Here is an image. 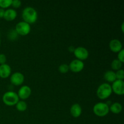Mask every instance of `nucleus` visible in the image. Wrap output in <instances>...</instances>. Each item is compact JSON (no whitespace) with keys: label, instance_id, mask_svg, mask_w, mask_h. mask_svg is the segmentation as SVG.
I'll list each match as a JSON object with an SVG mask.
<instances>
[{"label":"nucleus","instance_id":"obj_1","mask_svg":"<svg viewBox=\"0 0 124 124\" xmlns=\"http://www.w3.org/2000/svg\"><path fill=\"white\" fill-rule=\"evenodd\" d=\"M22 17L24 19V21L29 24H32V23H35L37 20V11L32 7H27L23 10V13H22Z\"/></svg>","mask_w":124,"mask_h":124},{"label":"nucleus","instance_id":"obj_2","mask_svg":"<svg viewBox=\"0 0 124 124\" xmlns=\"http://www.w3.org/2000/svg\"><path fill=\"white\" fill-rule=\"evenodd\" d=\"M111 86L108 83H103L97 89V96L101 99H105L108 98L112 93Z\"/></svg>","mask_w":124,"mask_h":124},{"label":"nucleus","instance_id":"obj_3","mask_svg":"<svg viewBox=\"0 0 124 124\" xmlns=\"http://www.w3.org/2000/svg\"><path fill=\"white\" fill-rule=\"evenodd\" d=\"M19 97L16 92L8 91L6 92L2 96V101L6 105L12 106L16 104L19 101Z\"/></svg>","mask_w":124,"mask_h":124},{"label":"nucleus","instance_id":"obj_4","mask_svg":"<svg viewBox=\"0 0 124 124\" xmlns=\"http://www.w3.org/2000/svg\"><path fill=\"white\" fill-rule=\"evenodd\" d=\"M93 111V113L98 116L104 117L110 111L109 105L105 102H98L94 105Z\"/></svg>","mask_w":124,"mask_h":124},{"label":"nucleus","instance_id":"obj_5","mask_svg":"<svg viewBox=\"0 0 124 124\" xmlns=\"http://www.w3.org/2000/svg\"><path fill=\"white\" fill-rule=\"evenodd\" d=\"M15 29L18 35L25 36L30 33L31 30V26L30 24L23 21L17 23Z\"/></svg>","mask_w":124,"mask_h":124},{"label":"nucleus","instance_id":"obj_6","mask_svg":"<svg viewBox=\"0 0 124 124\" xmlns=\"http://www.w3.org/2000/svg\"><path fill=\"white\" fill-rule=\"evenodd\" d=\"M73 53L77 59L81 61L87 59L89 55L88 50L84 47H78L75 48Z\"/></svg>","mask_w":124,"mask_h":124},{"label":"nucleus","instance_id":"obj_7","mask_svg":"<svg viewBox=\"0 0 124 124\" xmlns=\"http://www.w3.org/2000/svg\"><path fill=\"white\" fill-rule=\"evenodd\" d=\"M69 69L73 72L78 73L82 71L84 67V63L79 59H74L69 65Z\"/></svg>","mask_w":124,"mask_h":124},{"label":"nucleus","instance_id":"obj_8","mask_svg":"<svg viewBox=\"0 0 124 124\" xmlns=\"http://www.w3.org/2000/svg\"><path fill=\"white\" fill-rule=\"evenodd\" d=\"M111 88L113 92L118 95H122L124 94V82L122 80L116 79L112 84Z\"/></svg>","mask_w":124,"mask_h":124},{"label":"nucleus","instance_id":"obj_9","mask_svg":"<svg viewBox=\"0 0 124 124\" xmlns=\"http://www.w3.org/2000/svg\"><path fill=\"white\" fill-rule=\"evenodd\" d=\"M24 81V76L22 73L16 71L11 75L10 82L15 85H19L23 83Z\"/></svg>","mask_w":124,"mask_h":124},{"label":"nucleus","instance_id":"obj_10","mask_svg":"<svg viewBox=\"0 0 124 124\" xmlns=\"http://www.w3.org/2000/svg\"><path fill=\"white\" fill-rule=\"evenodd\" d=\"M31 93V90L28 85H23L20 87L18 92L19 98L21 99H26L29 98Z\"/></svg>","mask_w":124,"mask_h":124},{"label":"nucleus","instance_id":"obj_11","mask_svg":"<svg viewBox=\"0 0 124 124\" xmlns=\"http://www.w3.org/2000/svg\"><path fill=\"white\" fill-rule=\"evenodd\" d=\"M109 47L112 52L118 53L122 49V42L117 39H113L109 43Z\"/></svg>","mask_w":124,"mask_h":124},{"label":"nucleus","instance_id":"obj_12","mask_svg":"<svg viewBox=\"0 0 124 124\" xmlns=\"http://www.w3.org/2000/svg\"><path fill=\"white\" fill-rule=\"evenodd\" d=\"M12 69L10 66L7 64L0 65V77L2 78H7L11 74Z\"/></svg>","mask_w":124,"mask_h":124},{"label":"nucleus","instance_id":"obj_13","mask_svg":"<svg viewBox=\"0 0 124 124\" xmlns=\"http://www.w3.org/2000/svg\"><path fill=\"white\" fill-rule=\"evenodd\" d=\"M70 113L74 117H78L82 113V107L79 104H74L70 108Z\"/></svg>","mask_w":124,"mask_h":124},{"label":"nucleus","instance_id":"obj_14","mask_svg":"<svg viewBox=\"0 0 124 124\" xmlns=\"http://www.w3.org/2000/svg\"><path fill=\"white\" fill-rule=\"evenodd\" d=\"M16 16L17 12L13 8H8L5 10L3 18L7 21H13L15 19Z\"/></svg>","mask_w":124,"mask_h":124},{"label":"nucleus","instance_id":"obj_15","mask_svg":"<svg viewBox=\"0 0 124 124\" xmlns=\"http://www.w3.org/2000/svg\"><path fill=\"white\" fill-rule=\"evenodd\" d=\"M110 110L115 114H118L122 111V105L119 102H114L111 104L110 106H109Z\"/></svg>","mask_w":124,"mask_h":124},{"label":"nucleus","instance_id":"obj_16","mask_svg":"<svg viewBox=\"0 0 124 124\" xmlns=\"http://www.w3.org/2000/svg\"><path fill=\"white\" fill-rule=\"evenodd\" d=\"M104 78L107 82H113L114 81L116 80V73H115V71H111V70L107 71L104 73Z\"/></svg>","mask_w":124,"mask_h":124},{"label":"nucleus","instance_id":"obj_17","mask_svg":"<svg viewBox=\"0 0 124 124\" xmlns=\"http://www.w3.org/2000/svg\"><path fill=\"white\" fill-rule=\"evenodd\" d=\"M15 105L16 108L19 111H24L27 108V104L24 101H19Z\"/></svg>","mask_w":124,"mask_h":124},{"label":"nucleus","instance_id":"obj_18","mask_svg":"<svg viewBox=\"0 0 124 124\" xmlns=\"http://www.w3.org/2000/svg\"><path fill=\"white\" fill-rule=\"evenodd\" d=\"M122 65V63L120 61L119 59H115L111 62V67L113 70H119L121 69Z\"/></svg>","mask_w":124,"mask_h":124},{"label":"nucleus","instance_id":"obj_19","mask_svg":"<svg viewBox=\"0 0 124 124\" xmlns=\"http://www.w3.org/2000/svg\"><path fill=\"white\" fill-rule=\"evenodd\" d=\"M12 0H0V7L4 9L12 5Z\"/></svg>","mask_w":124,"mask_h":124},{"label":"nucleus","instance_id":"obj_20","mask_svg":"<svg viewBox=\"0 0 124 124\" xmlns=\"http://www.w3.org/2000/svg\"><path fill=\"white\" fill-rule=\"evenodd\" d=\"M18 34L15 30V29H12L9 31L8 34V37L10 40H15L18 37Z\"/></svg>","mask_w":124,"mask_h":124},{"label":"nucleus","instance_id":"obj_21","mask_svg":"<svg viewBox=\"0 0 124 124\" xmlns=\"http://www.w3.org/2000/svg\"><path fill=\"white\" fill-rule=\"evenodd\" d=\"M58 70L60 71L61 73H66L69 71V66L68 64H62L58 67Z\"/></svg>","mask_w":124,"mask_h":124},{"label":"nucleus","instance_id":"obj_22","mask_svg":"<svg viewBox=\"0 0 124 124\" xmlns=\"http://www.w3.org/2000/svg\"><path fill=\"white\" fill-rule=\"evenodd\" d=\"M116 79L119 80H122L123 81L124 79V71L122 69H120V70H117L116 73Z\"/></svg>","mask_w":124,"mask_h":124},{"label":"nucleus","instance_id":"obj_23","mask_svg":"<svg viewBox=\"0 0 124 124\" xmlns=\"http://www.w3.org/2000/svg\"><path fill=\"white\" fill-rule=\"evenodd\" d=\"M124 50L122 48L120 52H118L117 54V59L120 61L122 63L124 62Z\"/></svg>","mask_w":124,"mask_h":124},{"label":"nucleus","instance_id":"obj_24","mask_svg":"<svg viewBox=\"0 0 124 124\" xmlns=\"http://www.w3.org/2000/svg\"><path fill=\"white\" fill-rule=\"evenodd\" d=\"M21 4L22 2L20 0H12V6H13V7H15V8L20 7L21 6Z\"/></svg>","mask_w":124,"mask_h":124},{"label":"nucleus","instance_id":"obj_25","mask_svg":"<svg viewBox=\"0 0 124 124\" xmlns=\"http://www.w3.org/2000/svg\"><path fill=\"white\" fill-rule=\"evenodd\" d=\"M6 61H7L6 56L3 53H1L0 54V64L2 65V64H6Z\"/></svg>","mask_w":124,"mask_h":124},{"label":"nucleus","instance_id":"obj_26","mask_svg":"<svg viewBox=\"0 0 124 124\" xmlns=\"http://www.w3.org/2000/svg\"><path fill=\"white\" fill-rule=\"evenodd\" d=\"M4 12H5V10L4 9V8H0V18H3L4 15Z\"/></svg>","mask_w":124,"mask_h":124},{"label":"nucleus","instance_id":"obj_27","mask_svg":"<svg viewBox=\"0 0 124 124\" xmlns=\"http://www.w3.org/2000/svg\"><path fill=\"white\" fill-rule=\"evenodd\" d=\"M69 51H70V52H73V53L74 51H75V47H73V46H70V47H69Z\"/></svg>","mask_w":124,"mask_h":124},{"label":"nucleus","instance_id":"obj_28","mask_svg":"<svg viewBox=\"0 0 124 124\" xmlns=\"http://www.w3.org/2000/svg\"><path fill=\"white\" fill-rule=\"evenodd\" d=\"M124 24V23H122V31H124V27H123Z\"/></svg>","mask_w":124,"mask_h":124},{"label":"nucleus","instance_id":"obj_29","mask_svg":"<svg viewBox=\"0 0 124 124\" xmlns=\"http://www.w3.org/2000/svg\"><path fill=\"white\" fill-rule=\"evenodd\" d=\"M0 45H1V39H0Z\"/></svg>","mask_w":124,"mask_h":124}]
</instances>
